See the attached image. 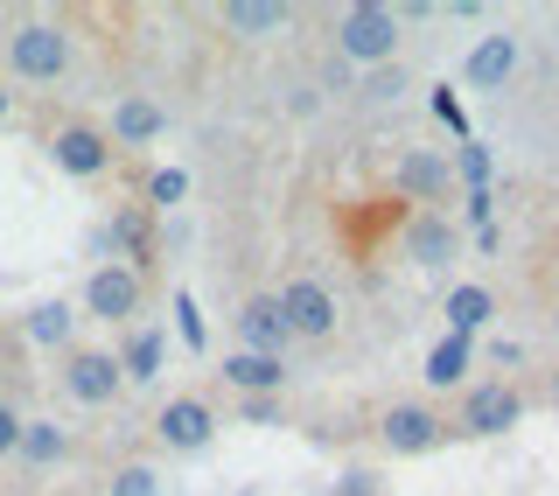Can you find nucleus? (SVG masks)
Wrapping results in <instances>:
<instances>
[{
	"label": "nucleus",
	"mask_w": 559,
	"mask_h": 496,
	"mask_svg": "<svg viewBox=\"0 0 559 496\" xmlns=\"http://www.w3.org/2000/svg\"><path fill=\"white\" fill-rule=\"evenodd\" d=\"M336 49H343V57H357V63H392V49H399V14L378 8V0L343 8V14H336Z\"/></svg>",
	"instance_id": "1"
},
{
	"label": "nucleus",
	"mask_w": 559,
	"mask_h": 496,
	"mask_svg": "<svg viewBox=\"0 0 559 496\" xmlns=\"http://www.w3.org/2000/svg\"><path fill=\"white\" fill-rule=\"evenodd\" d=\"M105 162H112V140L92 133V127H63L57 133V168L63 175H105Z\"/></svg>",
	"instance_id": "10"
},
{
	"label": "nucleus",
	"mask_w": 559,
	"mask_h": 496,
	"mask_svg": "<svg viewBox=\"0 0 559 496\" xmlns=\"http://www.w3.org/2000/svg\"><path fill=\"white\" fill-rule=\"evenodd\" d=\"M112 496H162V483H154V469H119Z\"/></svg>",
	"instance_id": "27"
},
{
	"label": "nucleus",
	"mask_w": 559,
	"mask_h": 496,
	"mask_svg": "<svg viewBox=\"0 0 559 496\" xmlns=\"http://www.w3.org/2000/svg\"><path fill=\"white\" fill-rule=\"evenodd\" d=\"M462 175H468V189H489V147L483 140H462Z\"/></svg>",
	"instance_id": "26"
},
{
	"label": "nucleus",
	"mask_w": 559,
	"mask_h": 496,
	"mask_svg": "<svg viewBox=\"0 0 559 496\" xmlns=\"http://www.w3.org/2000/svg\"><path fill=\"white\" fill-rule=\"evenodd\" d=\"M518 413H524V399L511 385H476L468 405H462V427L468 434H503V427H518Z\"/></svg>",
	"instance_id": "6"
},
{
	"label": "nucleus",
	"mask_w": 559,
	"mask_h": 496,
	"mask_svg": "<svg viewBox=\"0 0 559 496\" xmlns=\"http://www.w3.org/2000/svg\"><path fill=\"white\" fill-rule=\"evenodd\" d=\"M552 399H559V370H552Z\"/></svg>",
	"instance_id": "32"
},
{
	"label": "nucleus",
	"mask_w": 559,
	"mask_h": 496,
	"mask_svg": "<svg viewBox=\"0 0 559 496\" xmlns=\"http://www.w3.org/2000/svg\"><path fill=\"white\" fill-rule=\"evenodd\" d=\"M168 119H162V105H147V98H127L112 113V140H127V147H140V140H154Z\"/></svg>",
	"instance_id": "15"
},
{
	"label": "nucleus",
	"mask_w": 559,
	"mask_h": 496,
	"mask_svg": "<svg viewBox=\"0 0 559 496\" xmlns=\"http://www.w3.org/2000/svg\"><path fill=\"white\" fill-rule=\"evenodd\" d=\"M224 378H231L238 392H280L287 364H280V357H252V350H231V357H224Z\"/></svg>",
	"instance_id": "13"
},
{
	"label": "nucleus",
	"mask_w": 559,
	"mask_h": 496,
	"mask_svg": "<svg viewBox=\"0 0 559 496\" xmlns=\"http://www.w3.org/2000/svg\"><path fill=\"white\" fill-rule=\"evenodd\" d=\"M468 378V335H441L427 357V385H462Z\"/></svg>",
	"instance_id": "17"
},
{
	"label": "nucleus",
	"mask_w": 559,
	"mask_h": 496,
	"mask_svg": "<svg viewBox=\"0 0 559 496\" xmlns=\"http://www.w3.org/2000/svg\"><path fill=\"white\" fill-rule=\"evenodd\" d=\"M175 329H182V343H189V350H203V343H210V329H203V315H197V300H189V294H175Z\"/></svg>",
	"instance_id": "23"
},
{
	"label": "nucleus",
	"mask_w": 559,
	"mask_h": 496,
	"mask_svg": "<svg viewBox=\"0 0 559 496\" xmlns=\"http://www.w3.org/2000/svg\"><path fill=\"white\" fill-rule=\"evenodd\" d=\"M8 57L22 78H63V63H70V43H63V28H49V22H28V28H14V43H8Z\"/></svg>",
	"instance_id": "2"
},
{
	"label": "nucleus",
	"mask_w": 559,
	"mask_h": 496,
	"mask_svg": "<svg viewBox=\"0 0 559 496\" xmlns=\"http://www.w3.org/2000/svg\"><path fill=\"white\" fill-rule=\"evenodd\" d=\"M154 427H162V440H168V448H203V440H210V427H217V413H210L203 399H168Z\"/></svg>",
	"instance_id": "8"
},
{
	"label": "nucleus",
	"mask_w": 559,
	"mask_h": 496,
	"mask_svg": "<svg viewBox=\"0 0 559 496\" xmlns=\"http://www.w3.org/2000/svg\"><path fill=\"white\" fill-rule=\"evenodd\" d=\"M105 238H112V245H127L133 259H147V217H140V210H119V217H112V232H105Z\"/></svg>",
	"instance_id": "22"
},
{
	"label": "nucleus",
	"mask_w": 559,
	"mask_h": 496,
	"mask_svg": "<svg viewBox=\"0 0 559 496\" xmlns=\"http://www.w3.org/2000/svg\"><path fill=\"white\" fill-rule=\"evenodd\" d=\"M84 308L105 315V322H127V315L140 308V273L133 265H98L92 287H84Z\"/></svg>",
	"instance_id": "4"
},
{
	"label": "nucleus",
	"mask_w": 559,
	"mask_h": 496,
	"mask_svg": "<svg viewBox=\"0 0 559 496\" xmlns=\"http://www.w3.org/2000/svg\"><path fill=\"white\" fill-rule=\"evenodd\" d=\"M14 448H22L28 462H57V454L70 448V440H63V427H49V420H35V427L22 420V440H14Z\"/></svg>",
	"instance_id": "20"
},
{
	"label": "nucleus",
	"mask_w": 559,
	"mask_h": 496,
	"mask_svg": "<svg viewBox=\"0 0 559 496\" xmlns=\"http://www.w3.org/2000/svg\"><path fill=\"white\" fill-rule=\"evenodd\" d=\"M364 92H371V98H399V92H406V78H399V63H392V70H371V84H364Z\"/></svg>",
	"instance_id": "28"
},
{
	"label": "nucleus",
	"mask_w": 559,
	"mask_h": 496,
	"mask_svg": "<svg viewBox=\"0 0 559 496\" xmlns=\"http://www.w3.org/2000/svg\"><path fill=\"white\" fill-rule=\"evenodd\" d=\"M441 440H448V427L427 405H392V413H384V448L392 454H427V448H441Z\"/></svg>",
	"instance_id": "5"
},
{
	"label": "nucleus",
	"mask_w": 559,
	"mask_h": 496,
	"mask_svg": "<svg viewBox=\"0 0 559 496\" xmlns=\"http://www.w3.org/2000/svg\"><path fill=\"white\" fill-rule=\"evenodd\" d=\"M70 322H78V315H70L63 300H43V308L28 315V343H43V350L49 343H70Z\"/></svg>",
	"instance_id": "19"
},
{
	"label": "nucleus",
	"mask_w": 559,
	"mask_h": 496,
	"mask_svg": "<svg viewBox=\"0 0 559 496\" xmlns=\"http://www.w3.org/2000/svg\"><path fill=\"white\" fill-rule=\"evenodd\" d=\"M406 245H413V259H419V265H448L454 232H448V217H419L413 232H406Z\"/></svg>",
	"instance_id": "16"
},
{
	"label": "nucleus",
	"mask_w": 559,
	"mask_h": 496,
	"mask_svg": "<svg viewBox=\"0 0 559 496\" xmlns=\"http://www.w3.org/2000/svg\"><path fill=\"white\" fill-rule=\"evenodd\" d=\"M280 22H287L280 0H231V8H224V28L231 35H273Z\"/></svg>",
	"instance_id": "14"
},
{
	"label": "nucleus",
	"mask_w": 559,
	"mask_h": 496,
	"mask_svg": "<svg viewBox=\"0 0 559 496\" xmlns=\"http://www.w3.org/2000/svg\"><path fill=\"white\" fill-rule=\"evenodd\" d=\"M14 440H22V420H14L8 405H0V454H14Z\"/></svg>",
	"instance_id": "29"
},
{
	"label": "nucleus",
	"mask_w": 559,
	"mask_h": 496,
	"mask_svg": "<svg viewBox=\"0 0 559 496\" xmlns=\"http://www.w3.org/2000/svg\"><path fill=\"white\" fill-rule=\"evenodd\" d=\"M280 322H287V335H329L336 329V300H329L322 280H294L280 294Z\"/></svg>",
	"instance_id": "3"
},
{
	"label": "nucleus",
	"mask_w": 559,
	"mask_h": 496,
	"mask_svg": "<svg viewBox=\"0 0 559 496\" xmlns=\"http://www.w3.org/2000/svg\"><path fill=\"white\" fill-rule=\"evenodd\" d=\"M336 496H371V475H343V483H336Z\"/></svg>",
	"instance_id": "30"
},
{
	"label": "nucleus",
	"mask_w": 559,
	"mask_h": 496,
	"mask_svg": "<svg viewBox=\"0 0 559 496\" xmlns=\"http://www.w3.org/2000/svg\"><path fill=\"white\" fill-rule=\"evenodd\" d=\"M392 189L427 197V203H448V162H441V154H406V162L392 168Z\"/></svg>",
	"instance_id": "12"
},
{
	"label": "nucleus",
	"mask_w": 559,
	"mask_h": 496,
	"mask_svg": "<svg viewBox=\"0 0 559 496\" xmlns=\"http://www.w3.org/2000/svg\"><path fill=\"white\" fill-rule=\"evenodd\" d=\"M238 335H245V350H252V357H280V350H287V322H280V300H245Z\"/></svg>",
	"instance_id": "11"
},
{
	"label": "nucleus",
	"mask_w": 559,
	"mask_h": 496,
	"mask_svg": "<svg viewBox=\"0 0 559 496\" xmlns=\"http://www.w3.org/2000/svg\"><path fill=\"white\" fill-rule=\"evenodd\" d=\"M154 370H162V335H133V350H127V364H119V378H133V385H147Z\"/></svg>",
	"instance_id": "21"
},
{
	"label": "nucleus",
	"mask_w": 559,
	"mask_h": 496,
	"mask_svg": "<svg viewBox=\"0 0 559 496\" xmlns=\"http://www.w3.org/2000/svg\"><path fill=\"white\" fill-rule=\"evenodd\" d=\"M63 385H70V399H84V405H105L119 392V364L112 357H98V350H78L63 370Z\"/></svg>",
	"instance_id": "9"
},
{
	"label": "nucleus",
	"mask_w": 559,
	"mask_h": 496,
	"mask_svg": "<svg viewBox=\"0 0 559 496\" xmlns=\"http://www.w3.org/2000/svg\"><path fill=\"white\" fill-rule=\"evenodd\" d=\"M552 329H559V315H552Z\"/></svg>",
	"instance_id": "33"
},
{
	"label": "nucleus",
	"mask_w": 559,
	"mask_h": 496,
	"mask_svg": "<svg viewBox=\"0 0 559 496\" xmlns=\"http://www.w3.org/2000/svg\"><path fill=\"white\" fill-rule=\"evenodd\" d=\"M147 197L162 203V210H168V203H182V197H189V175H182V168H162V175L147 182Z\"/></svg>",
	"instance_id": "24"
},
{
	"label": "nucleus",
	"mask_w": 559,
	"mask_h": 496,
	"mask_svg": "<svg viewBox=\"0 0 559 496\" xmlns=\"http://www.w3.org/2000/svg\"><path fill=\"white\" fill-rule=\"evenodd\" d=\"M518 70V35L511 28H497V35H483L476 49H468V84L476 92H503V78Z\"/></svg>",
	"instance_id": "7"
},
{
	"label": "nucleus",
	"mask_w": 559,
	"mask_h": 496,
	"mask_svg": "<svg viewBox=\"0 0 559 496\" xmlns=\"http://www.w3.org/2000/svg\"><path fill=\"white\" fill-rule=\"evenodd\" d=\"M433 119H441L448 133H462V140H468V113H462V98H454L448 84H441V92H433Z\"/></svg>",
	"instance_id": "25"
},
{
	"label": "nucleus",
	"mask_w": 559,
	"mask_h": 496,
	"mask_svg": "<svg viewBox=\"0 0 559 496\" xmlns=\"http://www.w3.org/2000/svg\"><path fill=\"white\" fill-rule=\"evenodd\" d=\"M0 119H8V92H0Z\"/></svg>",
	"instance_id": "31"
},
{
	"label": "nucleus",
	"mask_w": 559,
	"mask_h": 496,
	"mask_svg": "<svg viewBox=\"0 0 559 496\" xmlns=\"http://www.w3.org/2000/svg\"><path fill=\"white\" fill-rule=\"evenodd\" d=\"M489 322V294L483 287H454L448 294V335H476Z\"/></svg>",
	"instance_id": "18"
}]
</instances>
